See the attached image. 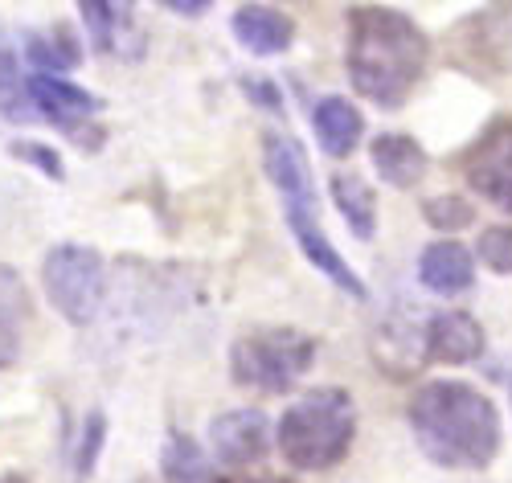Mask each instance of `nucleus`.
I'll use <instances>...</instances> for the list:
<instances>
[{
    "label": "nucleus",
    "instance_id": "nucleus-1",
    "mask_svg": "<svg viewBox=\"0 0 512 483\" xmlns=\"http://www.w3.org/2000/svg\"><path fill=\"white\" fill-rule=\"evenodd\" d=\"M410 430L422 455L447 471H480L500 451V414L467 381H426L410 398Z\"/></svg>",
    "mask_w": 512,
    "mask_h": 483
},
{
    "label": "nucleus",
    "instance_id": "nucleus-2",
    "mask_svg": "<svg viewBox=\"0 0 512 483\" xmlns=\"http://www.w3.org/2000/svg\"><path fill=\"white\" fill-rule=\"evenodd\" d=\"M431 41L414 25V17L381 5H357L349 13V78L357 95L381 111H398L426 74Z\"/></svg>",
    "mask_w": 512,
    "mask_h": 483
},
{
    "label": "nucleus",
    "instance_id": "nucleus-3",
    "mask_svg": "<svg viewBox=\"0 0 512 483\" xmlns=\"http://www.w3.org/2000/svg\"><path fill=\"white\" fill-rule=\"evenodd\" d=\"M357 434V406L345 389L324 385L291 402L279 418V451L300 471H332L349 455Z\"/></svg>",
    "mask_w": 512,
    "mask_h": 483
},
{
    "label": "nucleus",
    "instance_id": "nucleus-4",
    "mask_svg": "<svg viewBox=\"0 0 512 483\" xmlns=\"http://www.w3.org/2000/svg\"><path fill=\"white\" fill-rule=\"evenodd\" d=\"M316 361V340L300 328H254L234 340L230 373L242 389L287 393Z\"/></svg>",
    "mask_w": 512,
    "mask_h": 483
},
{
    "label": "nucleus",
    "instance_id": "nucleus-5",
    "mask_svg": "<svg viewBox=\"0 0 512 483\" xmlns=\"http://www.w3.org/2000/svg\"><path fill=\"white\" fill-rule=\"evenodd\" d=\"M41 283H46L50 303L58 307V316L70 320L74 328H87L107 299V267L103 254L95 246L62 242L41 262Z\"/></svg>",
    "mask_w": 512,
    "mask_h": 483
},
{
    "label": "nucleus",
    "instance_id": "nucleus-6",
    "mask_svg": "<svg viewBox=\"0 0 512 483\" xmlns=\"http://www.w3.org/2000/svg\"><path fill=\"white\" fill-rule=\"evenodd\" d=\"M463 181L476 197L512 213V119H496L463 156Z\"/></svg>",
    "mask_w": 512,
    "mask_h": 483
},
{
    "label": "nucleus",
    "instance_id": "nucleus-7",
    "mask_svg": "<svg viewBox=\"0 0 512 483\" xmlns=\"http://www.w3.org/2000/svg\"><path fill=\"white\" fill-rule=\"evenodd\" d=\"M263 164H267L271 185L283 197L287 222H320L316 217V181H312V164H308L304 148L291 136L271 131L263 140Z\"/></svg>",
    "mask_w": 512,
    "mask_h": 483
},
{
    "label": "nucleus",
    "instance_id": "nucleus-8",
    "mask_svg": "<svg viewBox=\"0 0 512 483\" xmlns=\"http://www.w3.org/2000/svg\"><path fill=\"white\" fill-rule=\"evenodd\" d=\"M455 50L467 70L512 74V5H492L455 29Z\"/></svg>",
    "mask_w": 512,
    "mask_h": 483
},
{
    "label": "nucleus",
    "instance_id": "nucleus-9",
    "mask_svg": "<svg viewBox=\"0 0 512 483\" xmlns=\"http://www.w3.org/2000/svg\"><path fill=\"white\" fill-rule=\"evenodd\" d=\"M25 99L37 107L41 119H50L54 127L70 131L74 140L87 131L82 123H91L103 111V99L99 95L82 91V86H74L66 78H54V74H29L25 78Z\"/></svg>",
    "mask_w": 512,
    "mask_h": 483
},
{
    "label": "nucleus",
    "instance_id": "nucleus-10",
    "mask_svg": "<svg viewBox=\"0 0 512 483\" xmlns=\"http://www.w3.org/2000/svg\"><path fill=\"white\" fill-rule=\"evenodd\" d=\"M209 443H213V455L226 467H250L259 463L271 447V422L263 410H234V414H222L213 418L209 426Z\"/></svg>",
    "mask_w": 512,
    "mask_h": 483
},
{
    "label": "nucleus",
    "instance_id": "nucleus-11",
    "mask_svg": "<svg viewBox=\"0 0 512 483\" xmlns=\"http://www.w3.org/2000/svg\"><path fill=\"white\" fill-rule=\"evenodd\" d=\"M426 353L439 365H467L484 353V328L467 312H439L422 332Z\"/></svg>",
    "mask_w": 512,
    "mask_h": 483
},
{
    "label": "nucleus",
    "instance_id": "nucleus-12",
    "mask_svg": "<svg viewBox=\"0 0 512 483\" xmlns=\"http://www.w3.org/2000/svg\"><path fill=\"white\" fill-rule=\"evenodd\" d=\"M230 25H234V37L242 41V46L250 54H263V58L287 54L291 41H295V21L279 9H271V5H242Z\"/></svg>",
    "mask_w": 512,
    "mask_h": 483
},
{
    "label": "nucleus",
    "instance_id": "nucleus-13",
    "mask_svg": "<svg viewBox=\"0 0 512 483\" xmlns=\"http://www.w3.org/2000/svg\"><path fill=\"white\" fill-rule=\"evenodd\" d=\"M418 279H422L426 291H435V295H459V291H467L476 283L472 254L451 238L431 242L418 258Z\"/></svg>",
    "mask_w": 512,
    "mask_h": 483
},
{
    "label": "nucleus",
    "instance_id": "nucleus-14",
    "mask_svg": "<svg viewBox=\"0 0 512 483\" xmlns=\"http://www.w3.org/2000/svg\"><path fill=\"white\" fill-rule=\"evenodd\" d=\"M373 168L381 172V181L394 185V189H414L422 177H426V152L414 136H402V131H386V136H377L373 148Z\"/></svg>",
    "mask_w": 512,
    "mask_h": 483
},
{
    "label": "nucleus",
    "instance_id": "nucleus-15",
    "mask_svg": "<svg viewBox=\"0 0 512 483\" xmlns=\"http://www.w3.org/2000/svg\"><path fill=\"white\" fill-rule=\"evenodd\" d=\"M29 316H33V307H29V291L21 275L9 262H0V369H9L21 357Z\"/></svg>",
    "mask_w": 512,
    "mask_h": 483
},
{
    "label": "nucleus",
    "instance_id": "nucleus-16",
    "mask_svg": "<svg viewBox=\"0 0 512 483\" xmlns=\"http://www.w3.org/2000/svg\"><path fill=\"white\" fill-rule=\"evenodd\" d=\"M312 123H316V136H320V148L328 156H349L357 144H361V131H365V119L361 111L340 99V95H328L316 103L312 111Z\"/></svg>",
    "mask_w": 512,
    "mask_h": 483
},
{
    "label": "nucleus",
    "instance_id": "nucleus-17",
    "mask_svg": "<svg viewBox=\"0 0 512 483\" xmlns=\"http://www.w3.org/2000/svg\"><path fill=\"white\" fill-rule=\"evenodd\" d=\"M287 226H291L295 242H300V250L308 254V262H312L316 271H324L340 291H349L353 299H365V283L357 279V271L349 267V262L336 254V246L328 242V234L320 230V222H287Z\"/></svg>",
    "mask_w": 512,
    "mask_h": 483
},
{
    "label": "nucleus",
    "instance_id": "nucleus-18",
    "mask_svg": "<svg viewBox=\"0 0 512 483\" xmlns=\"http://www.w3.org/2000/svg\"><path fill=\"white\" fill-rule=\"evenodd\" d=\"M332 201L340 205V217L349 222V230L361 242H369L373 230H377V197H373V189L357 177V172H336L332 177Z\"/></svg>",
    "mask_w": 512,
    "mask_h": 483
},
{
    "label": "nucleus",
    "instance_id": "nucleus-19",
    "mask_svg": "<svg viewBox=\"0 0 512 483\" xmlns=\"http://www.w3.org/2000/svg\"><path fill=\"white\" fill-rule=\"evenodd\" d=\"M160 471H164V483H218L205 451L197 447V438L185 430L168 434L164 455H160Z\"/></svg>",
    "mask_w": 512,
    "mask_h": 483
},
{
    "label": "nucleus",
    "instance_id": "nucleus-20",
    "mask_svg": "<svg viewBox=\"0 0 512 483\" xmlns=\"http://www.w3.org/2000/svg\"><path fill=\"white\" fill-rule=\"evenodd\" d=\"M25 54H29V62L37 66L33 74H54V78H62V74H66L70 66H78V58H82V50H78V41H74L70 29H58L54 37L29 33Z\"/></svg>",
    "mask_w": 512,
    "mask_h": 483
},
{
    "label": "nucleus",
    "instance_id": "nucleus-21",
    "mask_svg": "<svg viewBox=\"0 0 512 483\" xmlns=\"http://www.w3.org/2000/svg\"><path fill=\"white\" fill-rule=\"evenodd\" d=\"M82 25L91 33V46L99 54H111L115 41H119V29L132 21V5H107V0H82Z\"/></svg>",
    "mask_w": 512,
    "mask_h": 483
},
{
    "label": "nucleus",
    "instance_id": "nucleus-22",
    "mask_svg": "<svg viewBox=\"0 0 512 483\" xmlns=\"http://www.w3.org/2000/svg\"><path fill=\"white\" fill-rule=\"evenodd\" d=\"M422 217L443 234H459L476 222V205H467L463 197H431L422 201Z\"/></svg>",
    "mask_w": 512,
    "mask_h": 483
},
{
    "label": "nucleus",
    "instance_id": "nucleus-23",
    "mask_svg": "<svg viewBox=\"0 0 512 483\" xmlns=\"http://www.w3.org/2000/svg\"><path fill=\"white\" fill-rule=\"evenodd\" d=\"M476 254L488 271L512 275V226H488L476 242Z\"/></svg>",
    "mask_w": 512,
    "mask_h": 483
},
{
    "label": "nucleus",
    "instance_id": "nucleus-24",
    "mask_svg": "<svg viewBox=\"0 0 512 483\" xmlns=\"http://www.w3.org/2000/svg\"><path fill=\"white\" fill-rule=\"evenodd\" d=\"M103 438H107V418L95 410V414L87 418V426H82V438H78V459H74V471H78V475H91V471H95V459H99Z\"/></svg>",
    "mask_w": 512,
    "mask_h": 483
},
{
    "label": "nucleus",
    "instance_id": "nucleus-25",
    "mask_svg": "<svg viewBox=\"0 0 512 483\" xmlns=\"http://www.w3.org/2000/svg\"><path fill=\"white\" fill-rule=\"evenodd\" d=\"M13 156H17V160H29V164H37V168L46 172L50 181H62V177H66L62 156H58L54 148H46V144H29V140H21V144H13Z\"/></svg>",
    "mask_w": 512,
    "mask_h": 483
},
{
    "label": "nucleus",
    "instance_id": "nucleus-26",
    "mask_svg": "<svg viewBox=\"0 0 512 483\" xmlns=\"http://www.w3.org/2000/svg\"><path fill=\"white\" fill-rule=\"evenodd\" d=\"M242 86H246V95H250V99H259L267 111H283V99H279V91H275L271 82H263V78H246Z\"/></svg>",
    "mask_w": 512,
    "mask_h": 483
},
{
    "label": "nucleus",
    "instance_id": "nucleus-27",
    "mask_svg": "<svg viewBox=\"0 0 512 483\" xmlns=\"http://www.w3.org/2000/svg\"><path fill=\"white\" fill-rule=\"evenodd\" d=\"M164 9H173V13H181V17H201L205 9H213L209 0H164Z\"/></svg>",
    "mask_w": 512,
    "mask_h": 483
},
{
    "label": "nucleus",
    "instance_id": "nucleus-28",
    "mask_svg": "<svg viewBox=\"0 0 512 483\" xmlns=\"http://www.w3.org/2000/svg\"><path fill=\"white\" fill-rule=\"evenodd\" d=\"M222 483H279V479H271V475H230Z\"/></svg>",
    "mask_w": 512,
    "mask_h": 483
},
{
    "label": "nucleus",
    "instance_id": "nucleus-29",
    "mask_svg": "<svg viewBox=\"0 0 512 483\" xmlns=\"http://www.w3.org/2000/svg\"><path fill=\"white\" fill-rule=\"evenodd\" d=\"M0 483H29V479H25V475H13V471H9V475H0Z\"/></svg>",
    "mask_w": 512,
    "mask_h": 483
}]
</instances>
